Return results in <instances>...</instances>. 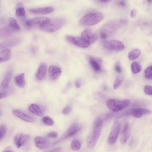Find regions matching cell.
<instances>
[{"instance_id":"obj_1","label":"cell","mask_w":152,"mask_h":152,"mask_svg":"<svg viewBox=\"0 0 152 152\" xmlns=\"http://www.w3.org/2000/svg\"><path fill=\"white\" fill-rule=\"evenodd\" d=\"M103 125L102 120L99 117L97 118L94 122L93 130L87 139V145L89 148H92L95 146L100 136Z\"/></svg>"},{"instance_id":"obj_2","label":"cell","mask_w":152,"mask_h":152,"mask_svg":"<svg viewBox=\"0 0 152 152\" xmlns=\"http://www.w3.org/2000/svg\"><path fill=\"white\" fill-rule=\"evenodd\" d=\"M66 21V19L63 17L49 19L47 23L41 26L39 28L44 32H54L61 28L65 24Z\"/></svg>"},{"instance_id":"obj_3","label":"cell","mask_w":152,"mask_h":152,"mask_svg":"<svg viewBox=\"0 0 152 152\" xmlns=\"http://www.w3.org/2000/svg\"><path fill=\"white\" fill-rule=\"evenodd\" d=\"M104 18V14L101 12L91 13L83 17L80 20V23L84 26L94 25L103 20Z\"/></svg>"},{"instance_id":"obj_4","label":"cell","mask_w":152,"mask_h":152,"mask_svg":"<svg viewBox=\"0 0 152 152\" xmlns=\"http://www.w3.org/2000/svg\"><path fill=\"white\" fill-rule=\"evenodd\" d=\"M130 104V101L128 99L119 100L112 99L108 101L107 106L113 112H117L128 107Z\"/></svg>"},{"instance_id":"obj_5","label":"cell","mask_w":152,"mask_h":152,"mask_svg":"<svg viewBox=\"0 0 152 152\" xmlns=\"http://www.w3.org/2000/svg\"><path fill=\"white\" fill-rule=\"evenodd\" d=\"M121 130L120 123L116 121L113 123L111 132L108 137V142L110 145L114 144L116 142Z\"/></svg>"},{"instance_id":"obj_6","label":"cell","mask_w":152,"mask_h":152,"mask_svg":"<svg viewBox=\"0 0 152 152\" xmlns=\"http://www.w3.org/2000/svg\"><path fill=\"white\" fill-rule=\"evenodd\" d=\"M49 19L45 17H38L27 21L25 23L26 26L29 29L39 27L47 23Z\"/></svg>"},{"instance_id":"obj_7","label":"cell","mask_w":152,"mask_h":152,"mask_svg":"<svg viewBox=\"0 0 152 152\" xmlns=\"http://www.w3.org/2000/svg\"><path fill=\"white\" fill-rule=\"evenodd\" d=\"M104 46L107 49L117 51H121L125 48L122 42L115 40L106 42L104 44Z\"/></svg>"},{"instance_id":"obj_8","label":"cell","mask_w":152,"mask_h":152,"mask_svg":"<svg viewBox=\"0 0 152 152\" xmlns=\"http://www.w3.org/2000/svg\"><path fill=\"white\" fill-rule=\"evenodd\" d=\"M67 40L71 43L79 47L86 48L90 45L84 38L81 37H76L68 35L66 37Z\"/></svg>"},{"instance_id":"obj_9","label":"cell","mask_w":152,"mask_h":152,"mask_svg":"<svg viewBox=\"0 0 152 152\" xmlns=\"http://www.w3.org/2000/svg\"><path fill=\"white\" fill-rule=\"evenodd\" d=\"M81 37L90 45L95 43L98 39L97 35L90 29L87 28L81 34Z\"/></svg>"},{"instance_id":"obj_10","label":"cell","mask_w":152,"mask_h":152,"mask_svg":"<svg viewBox=\"0 0 152 152\" xmlns=\"http://www.w3.org/2000/svg\"><path fill=\"white\" fill-rule=\"evenodd\" d=\"M34 140L36 146L40 149H46L50 146V141L43 137L37 136L35 138Z\"/></svg>"},{"instance_id":"obj_11","label":"cell","mask_w":152,"mask_h":152,"mask_svg":"<svg viewBox=\"0 0 152 152\" xmlns=\"http://www.w3.org/2000/svg\"><path fill=\"white\" fill-rule=\"evenodd\" d=\"M30 136L29 135L22 133H19L15 136L14 141L17 147L20 148L29 140Z\"/></svg>"},{"instance_id":"obj_12","label":"cell","mask_w":152,"mask_h":152,"mask_svg":"<svg viewBox=\"0 0 152 152\" xmlns=\"http://www.w3.org/2000/svg\"><path fill=\"white\" fill-rule=\"evenodd\" d=\"M48 72L50 79L53 80H55L60 76L62 71L60 68L57 66H51L48 68Z\"/></svg>"},{"instance_id":"obj_13","label":"cell","mask_w":152,"mask_h":152,"mask_svg":"<svg viewBox=\"0 0 152 152\" xmlns=\"http://www.w3.org/2000/svg\"><path fill=\"white\" fill-rule=\"evenodd\" d=\"M131 130L128 123H125L122 129L120 138V142L125 144L127 141L130 134Z\"/></svg>"},{"instance_id":"obj_14","label":"cell","mask_w":152,"mask_h":152,"mask_svg":"<svg viewBox=\"0 0 152 152\" xmlns=\"http://www.w3.org/2000/svg\"><path fill=\"white\" fill-rule=\"evenodd\" d=\"M54 11V9L51 7H47L37 8L30 10V13L37 14H49Z\"/></svg>"},{"instance_id":"obj_15","label":"cell","mask_w":152,"mask_h":152,"mask_svg":"<svg viewBox=\"0 0 152 152\" xmlns=\"http://www.w3.org/2000/svg\"><path fill=\"white\" fill-rule=\"evenodd\" d=\"M47 68V66L45 63H42L40 65L35 74L36 78L37 80L40 81L45 78Z\"/></svg>"},{"instance_id":"obj_16","label":"cell","mask_w":152,"mask_h":152,"mask_svg":"<svg viewBox=\"0 0 152 152\" xmlns=\"http://www.w3.org/2000/svg\"><path fill=\"white\" fill-rule=\"evenodd\" d=\"M12 112L14 115L23 121L29 122H32L34 121V119L32 117L20 110L14 109L13 111Z\"/></svg>"},{"instance_id":"obj_17","label":"cell","mask_w":152,"mask_h":152,"mask_svg":"<svg viewBox=\"0 0 152 152\" xmlns=\"http://www.w3.org/2000/svg\"><path fill=\"white\" fill-rule=\"evenodd\" d=\"M151 113L150 110L143 108H135L132 111V115L137 118H140L143 115H148Z\"/></svg>"},{"instance_id":"obj_18","label":"cell","mask_w":152,"mask_h":152,"mask_svg":"<svg viewBox=\"0 0 152 152\" xmlns=\"http://www.w3.org/2000/svg\"><path fill=\"white\" fill-rule=\"evenodd\" d=\"M12 74V69H10L8 71L1 82V86L2 87L6 88L9 86L11 80Z\"/></svg>"},{"instance_id":"obj_19","label":"cell","mask_w":152,"mask_h":152,"mask_svg":"<svg viewBox=\"0 0 152 152\" xmlns=\"http://www.w3.org/2000/svg\"><path fill=\"white\" fill-rule=\"evenodd\" d=\"M81 127L77 123H74L71 125L67 131V135L72 136L76 135L80 131Z\"/></svg>"},{"instance_id":"obj_20","label":"cell","mask_w":152,"mask_h":152,"mask_svg":"<svg viewBox=\"0 0 152 152\" xmlns=\"http://www.w3.org/2000/svg\"><path fill=\"white\" fill-rule=\"evenodd\" d=\"M16 84L21 88H24L25 85V74L22 73L16 76L15 79Z\"/></svg>"},{"instance_id":"obj_21","label":"cell","mask_w":152,"mask_h":152,"mask_svg":"<svg viewBox=\"0 0 152 152\" xmlns=\"http://www.w3.org/2000/svg\"><path fill=\"white\" fill-rule=\"evenodd\" d=\"M30 111L37 116H41L43 115V113L40 107L36 104H32L30 105L29 107Z\"/></svg>"},{"instance_id":"obj_22","label":"cell","mask_w":152,"mask_h":152,"mask_svg":"<svg viewBox=\"0 0 152 152\" xmlns=\"http://www.w3.org/2000/svg\"><path fill=\"white\" fill-rule=\"evenodd\" d=\"M11 50L8 48L4 49L0 51V57L1 58L4 62L9 61L11 56Z\"/></svg>"},{"instance_id":"obj_23","label":"cell","mask_w":152,"mask_h":152,"mask_svg":"<svg viewBox=\"0 0 152 152\" xmlns=\"http://www.w3.org/2000/svg\"><path fill=\"white\" fill-rule=\"evenodd\" d=\"M9 24L10 31H19L20 27L16 20L13 18L9 19Z\"/></svg>"},{"instance_id":"obj_24","label":"cell","mask_w":152,"mask_h":152,"mask_svg":"<svg viewBox=\"0 0 152 152\" xmlns=\"http://www.w3.org/2000/svg\"><path fill=\"white\" fill-rule=\"evenodd\" d=\"M141 54L140 50L139 49L133 50L128 54L129 59L131 60H133L137 59Z\"/></svg>"},{"instance_id":"obj_25","label":"cell","mask_w":152,"mask_h":152,"mask_svg":"<svg viewBox=\"0 0 152 152\" xmlns=\"http://www.w3.org/2000/svg\"><path fill=\"white\" fill-rule=\"evenodd\" d=\"M89 63L92 68L95 71H99L101 70V68L99 64L94 58H90Z\"/></svg>"},{"instance_id":"obj_26","label":"cell","mask_w":152,"mask_h":152,"mask_svg":"<svg viewBox=\"0 0 152 152\" xmlns=\"http://www.w3.org/2000/svg\"><path fill=\"white\" fill-rule=\"evenodd\" d=\"M131 68L132 73L137 74L141 71L142 68L140 64L137 62H133L131 65Z\"/></svg>"},{"instance_id":"obj_27","label":"cell","mask_w":152,"mask_h":152,"mask_svg":"<svg viewBox=\"0 0 152 152\" xmlns=\"http://www.w3.org/2000/svg\"><path fill=\"white\" fill-rule=\"evenodd\" d=\"M17 43V40H10L0 43V49L14 45Z\"/></svg>"},{"instance_id":"obj_28","label":"cell","mask_w":152,"mask_h":152,"mask_svg":"<svg viewBox=\"0 0 152 152\" xmlns=\"http://www.w3.org/2000/svg\"><path fill=\"white\" fill-rule=\"evenodd\" d=\"M81 147V143L77 139L73 140L71 143V148L72 150L76 151L80 149Z\"/></svg>"},{"instance_id":"obj_29","label":"cell","mask_w":152,"mask_h":152,"mask_svg":"<svg viewBox=\"0 0 152 152\" xmlns=\"http://www.w3.org/2000/svg\"><path fill=\"white\" fill-rule=\"evenodd\" d=\"M25 11L24 9L22 7L17 8L16 10V15L18 17L23 18L25 16Z\"/></svg>"},{"instance_id":"obj_30","label":"cell","mask_w":152,"mask_h":152,"mask_svg":"<svg viewBox=\"0 0 152 152\" xmlns=\"http://www.w3.org/2000/svg\"><path fill=\"white\" fill-rule=\"evenodd\" d=\"M42 121L43 123L48 126H53L54 124L53 120L51 118L48 116L43 117Z\"/></svg>"},{"instance_id":"obj_31","label":"cell","mask_w":152,"mask_h":152,"mask_svg":"<svg viewBox=\"0 0 152 152\" xmlns=\"http://www.w3.org/2000/svg\"><path fill=\"white\" fill-rule=\"evenodd\" d=\"M152 67L151 66L148 67L144 71L146 78L148 79H152Z\"/></svg>"},{"instance_id":"obj_32","label":"cell","mask_w":152,"mask_h":152,"mask_svg":"<svg viewBox=\"0 0 152 152\" xmlns=\"http://www.w3.org/2000/svg\"><path fill=\"white\" fill-rule=\"evenodd\" d=\"M7 132L6 127L4 125L0 126V140H2L5 136Z\"/></svg>"},{"instance_id":"obj_33","label":"cell","mask_w":152,"mask_h":152,"mask_svg":"<svg viewBox=\"0 0 152 152\" xmlns=\"http://www.w3.org/2000/svg\"><path fill=\"white\" fill-rule=\"evenodd\" d=\"M122 80L120 77H117L113 84V88L116 89H117L121 85Z\"/></svg>"},{"instance_id":"obj_34","label":"cell","mask_w":152,"mask_h":152,"mask_svg":"<svg viewBox=\"0 0 152 152\" xmlns=\"http://www.w3.org/2000/svg\"><path fill=\"white\" fill-rule=\"evenodd\" d=\"M152 87L151 86H145L144 88L145 93L147 95L151 96L152 95Z\"/></svg>"},{"instance_id":"obj_35","label":"cell","mask_w":152,"mask_h":152,"mask_svg":"<svg viewBox=\"0 0 152 152\" xmlns=\"http://www.w3.org/2000/svg\"><path fill=\"white\" fill-rule=\"evenodd\" d=\"M72 111L71 107L69 106H67L65 107L62 111L63 113L65 115L69 114Z\"/></svg>"},{"instance_id":"obj_36","label":"cell","mask_w":152,"mask_h":152,"mask_svg":"<svg viewBox=\"0 0 152 152\" xmlns=\"http://www.w3.org/2000/svg\"><path fill=\"white\" fill-rule=\"evenodd\" d=\"M58 136V133L56 132H52L48 134L47 136L49 138H55Z\"/></svg>"},{"instance_id":"obj_37","label":"cell","mask_w":152,"mask_h":152,"mask_svg":"<svg viewBox=\"0 0 152 152\" xmlns=\"http://www.w3.org/2000/svg\"><path fill=\"white\" fill-rule=\"evenodd\" d=\"M136 11L135 9H133L130 12V16L131 18H133L136 16Z\"/></svg>"},{"instance_id":"obj_38","label":"cell","mask_w":152,"mask_h":152,"mask_svg":"<svg viewBox=\"0 0 152 152\" xmlns=\"http://www.w3.org/2000/svg\"><path fill=\"white\" fill-rule=\"evenodd\" d=\"M115 69L116 71L118 73H120L122 72L121 68L118 64H117L115 66Z\"/></svg>"},{"instance_id":"obj_39","label":"cell","mask_w":152,"mask_h":152,"mask_svg":"<svg viewBox=\"0 0 152 152\" xmlns=\"http://www.w3.org/2000/svg\"><path fill=\"white\" fill-rule=\"evenodd\" d=\"M75 84L77 88H79L81 86V83L79 79H77L76 80Z\"/></svg>"},{"instance_id":"obj_40","label":"cell","mask_w":152,"mask_h":152,"mask_svg":"<svg viewBox=\"0 0 152 152\" xmlns=\"http://www.w3.org/2000/svg\"><path fill=\"white\" fill-rule=\"evenodd\" d=\"M100 37L103 39H105L107 38L108 37L107 35L105 32H102L100 34Z\"/></svg>"},{"instance_id":"obj_41","label":"cell","mask_w":152,"mask_h":152,"mask_svg":"<svg viewBox=\"0 0 152 152\" xmlns=\"http://www.w3.org/2000/svg\"><path fill=\"white\" fill-rule=\"evenodd\" d=\"M119 4L121 6L124 7L126 5V3L125 1H121L120 2Z\"/></svg>"},{"instance_id":"obj_42","label":"cell","mask_w":152,"mask_h":152,"mask_svg":"<svg viewBox=\"0 0 152 152\" xmlns=\"http://www.w3.org/2000/svg\"><path fill=\"white\" fill-rule=\"evenodd\" d=\"M7 94L5 93H0V99L6 97Z\"/></svg>"},{"instance_id":"obj_43","label":"cell","mask_w":152,"mask_h":152,"mask_svg":"<svg viewBox=\"0 0 152 152\" xmlns=\"http://www.w3.org/2000/svg\"><path fill=\"white\" fill-rule=\"evenodd\" d=\"M60 150V149L59 148H57L48 152H58Z\"/></svg>"},{"instance_id":"obj_44","label":"cell","mask_w":152,"mask_h":152,"mask_svg":"<svg viewBox=\"0 0 152 152\" xmlns=\"http://www.w3.org/2000/svg\"><path fill=\"white\" fill-rule=\"evenodd\" d=\"M98 1L99 2H101V3H107V2H108L109 1Z\"/></svg>"},{"instance_id":"obj_45","label":"cell","mask_w":152,"mask_h":152,"mask_svg":"<svg viewBox=\"0 0 152 152\" xmlns=\"http://www.w3.org/2000/svg\"><path fill=\"white\" fill-rule=\"evenodd\" d=\"M4 62L2 58L0 57V63Z\"/></svg>"},{"instance_id":"obj_46","label":"cell","mask_w":152,"mask_h":152,"mask_svg":"<svg viewBox=\"0 0 152 152\" xmlns=\"http://www.w3.org/2000/svg\"><path fill=\"white\" fill-rule=\"evenodd\" d=\"M151 1H150V0H148V1H147V2H148V3H149V4H151Z\"/></svg>"},{"instance_id":"obj_47","label":"cell","mask_w":152,"mask_h":152,"mask_svg":"<svg viewBox=\"0 0 152 152\" xmlns=\"http://www.w3.org/2000/svg\"><path fill=\"white\" fill-rule=\"evenodd\" d=\"M5 152H13L12 151H5Z\"/></svg>"},{"instance_id":"obj_48","label":"cell","mask_w":152,"mask_h":152,"mask_svg":"<svg viewBox=\"0 0 152 152\" xmlns=\"http://www.w3.org/2000/svg\"><path fill=\"white\" fill-rule=\"evenodd\" d=\"M1 114H2L1 112V111H0V116H1Z\"/></svg>"}]
</instances>
